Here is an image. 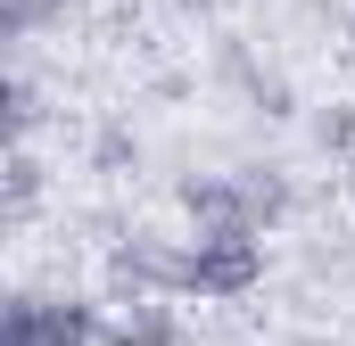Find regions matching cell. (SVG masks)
I'll return each instance as SVG.
<instances>
[{
  "label": "cell",
  "instance_id": "cell-1",
  "mask_svg": "<svg viewBox=\"0 0 355 346\" xmlns=\"http://www.w3.org/2000/svg\"><path fill=\"white\" fill-rule=\"evenodd\" d=\"M265 280V248H257V231H198L190 239V272H182V289H198V297H248Z\"/></svg>",
  "mask_w": 355,
  "mask_h": 346
}]
</instances>
